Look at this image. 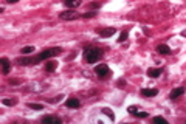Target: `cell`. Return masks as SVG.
<instances>
[{
	"label": "cell",
	"instance_id": "cell-12",
	"mask_svg": "<svg viewBox=\"0 0 186 124\" xmlns=\"http://www.w3.org/2000/svg\"><path fill=\"white\" fill-rule=\"evenodd\" d=\"M81 3H82V0H65V6L71 8V10H74V8H78Z\"/></svg>",
	"mask_w": 186,
	"mask_h": 124
},
{
	"label": "cell",
	"instance_id": "cell-21",
	"mask_svg": "<svg viewBox=\"0 0 186 124\" xmlns=\"http://www.w3.org/2000/svg\"><path fill=\"white\" fill-rule=\"evenodd\" d=\"M127 36H129V34H127V31H123V33L119 34V37H118V42H124V40L127 39Z\"/></svg>",
	"mask_w": 186,
	"mask_h": 124
},
{
	"label": "cell",
	"instance_id": "cell-4",
	"mask_svg": "<svg viewBox=\"0 0 186 124\" xmlns=\"http://www.w3.org/2000/svg\"><path fill=\"white\" fill-rule=\"evenodd\" d=\"M95 73L98 75V78H106L110 73V70H109V67L106 64H99V65L95 67Z\"/></svg>",
	"mask_w": 186,
	"mask_h": 124
},
{
	"label": "cell",
	"instance_id": "cell-23",
	"mask_svg": "<svg viewBox=\"0 0 186 124\" xmlns=\"http://www.w3.org/2000/svg\"><path fill=\"white\" fill-rule=\"evenodd\" d=\"M154 123H161V124H166V123H167V120H166V118H163V117H155V118H154Z\"/></svg>",
	"mask_w": 186,
	"mask_h": 124
},
{
	"label": "cell",
	"instance_id": "cell-8",
	"mask_svg": "<svg viewBox=\"0 0 186 124\" xmlns=\"http://www.w3.org/2000/svg\"><path fill=\"white\" fill-rule=\"evenodd\" d=\"M183 93H184V88H183V87L174 88V90L169 93V98H171V99H177V98H178V96H182Z\"/></svg>",
	"mask_w": 186,
	"mask_h": 124
},
{
	"label": "cell",
	"instance_id": "cell-24",
	"mask_svg": "<svg viewBox=\"0 0 186 124\" xmlns=\"http://www.w3.org/2000/svg\"><path fill=\"white\" fill-rule=\"evenodd\" d=\"M95 16H96V13H95V11H90V13L82 14V17H84V19H90V17H95Z\"/></svg>",
	"mask_w": 186,
	"mask_h": 124
},
{
	"label": "cell",
	"instance_id": "cell-16",
	"mask_svg": "<svg viewBox=\"0 0 186 124\" xmlns=\"http://www.w3.org/2000/svg\"><path fill=\"white\" fill-rule=\"evenodd\" d=\"M34 50H36L34 47H31V45H28V47H23V48L20 50V53H22V55H31V53H33Z\"/></svg>",
	"mask_w": 186,
	"mask_h": 124
},
{
	"label": "cell",
	"instance_id": "cell-22",
	"mask_svg": "<svg viewBox=\"0 0 186 124\" xmlns=\"http://www.w3.org/2000/svg\"><path fill=\"white\" fill-rule=\"evenodd\" d=\"M116 85H118L119 88H124V87H126V79H124V78L118 79V81H116Z\"/></svg>",
	"mask_w": 186,
	"mask_h": 124
},
{
	"label": "cell",
	"instance_id": "cell-27",
	"mask_svg": "<svg viewBox=\"0 0 186 124\" xmlns=\"http://www.w3.org/2000/svg\"><path fill=\"white\" fill-rule=\"evenodd\" d=\"M19 0H6V3H17Z\"/></svg>",
	"mask_w": 186,
	"mask_h": 124
},
{
	"label": "cell",
	"instance_id": "cell-7",
	"mask_svg": "<svg viewBox=\"0 0 186 124\" xmlns=\"http://www.w3.org/2000/svg\"><path fill=\"white\" fill-rule=\"evenodd\" d=\"M42 123H53V124H61L62 120L58 118V117H53V115H45L42 117Z\"/></svg>",
	"mask_w": 186,
	"mask_h": 124
},
{
	"label": "cell",
	"instance_id": "cell-25",
	"mask_svg": "<svg viewBox=\"0 0 186 124\" xmlns=\"http://www.w3.org/2000/svg\"><path fill=\"white\" fill-rule=\"evenodd\" d=\"M62 98H64V96H62V95H59V96H56V98L50 99V102H51V104H56V102H59V101H61Z\"/></svg>",
	"mask_w": 186,
	"mask_h": 124
},
{
	"label": "cell",
	"instance_id": "cell-14",
	"mask_svg": "<svg viewBox=\"0 0 186 124\" xmlns=\"http://www.w3.org/2000/svg\"><path fill=\"white\" fill-rule=\"evenodd\" d=\"M157 51L160 53V55H171V48L167 45H158L157 47Z\"/></svg>",
	"mask_w": 186,
	"mask_h": 124
},
{
	"label": "cell",
	"instance_id": "cell-13",
	"mask_svg": "<svg viewBox=\"0 0 186 124\" xmlns=\"http://www.w3.org/2000/svg\"><path fill=\"white\" fill-rule=\"evenodd\" d=\"M56 67H58V64H56L54 61H50L48 59V62H46V65H45V70H46V72H50V73H53L54 70H56Z\"/></svg>",
	"mask_w": 186,
	"mask_h": 124
},
{
	"label": "cell",
	"instance_id": "cell-10",
	"mask_svg": "<svg viewBox=\"0 0 186 124\" xmlns=\"http://www.w3.org/2000/svg\"><path fill=\"white\" fill-rule=\"evenodd\" d=\"M0 64H2V67H3V75H8L9 73V61H8V58H2L0 59Z\"/></svg>",
	"mask_w": 186,
	"mask_h": 124
},
{
	"label": "cell",
	"instance_id": "cell-5",
	"mask_svg": "<svg viewBox=\"0 0 186 124\" xmlns=\"http://www.w3.org/2000/svg\"><path fill=\"white\" fill-rule=\"evenodd\" d=\"M115 28H96V33L99 34L101 37H110L115 34Z\"/></svg>",
	"mask_w": 186,
	"mask_h": 124
},
{
	"label": "cell",
	"instance_id": "cell-15",
	"mask_svg": "<svg viewBox=\"0 0 186 124\" xmlns=\"http://www.w3.org/2000/svg\"><path fill=\"white\" fill-rule=\"evenodd\" d=\"M2 102H3L5 105H9V107H11V105H16V104H17V99H16V98H5Z\"/></svg>",
	"mask_w": 186,
	"mask_h": 124
},
{
	"label": "cell",
	"instance_id": "cell-17",
	"mask_svg": "<svg viewBox=\"0 0 186 124\" xmlns=\"http://www.w3.org/2000/svg\"><path fill=\"white\" fill-rule=\"evenodd\" d=\"M102 113H104V115H107V117L112 120V121H113L115 120V113L113 112H112L110 109H107V107H104V109H102Z\"/></svg>",
	"mask_w": 186,
	"mask_h": 124
},
{
	"label": "cell",
	"instance_id": "cell-3",
	"mask_svg": "<svg viewBox=\"0 0 186 124\" xmlns=\"http://www.w3.org/2000/svg\"><path fill=\"white\" fill-rule=\"evenodd\" d=\"M79 14L74 11V10H68V11H62L61 14H59V19H62V20H76V19H79Z\"/></svg>",
	"mask_w": 186,
	"mask_h": 124
},
{
	"label": "cell",
	"instance_id": "cell-20",
	"mask_svg": "<svg viewBox=\"0 0 186 124\" xmlns=\"http://www.w3.org/2000/svg\"><path fill=\"white\" fill-rule=\"evenodd\" d=\"M28 107L33 109V110H42L44 105H42V104H28Z\"/></svg>",
	"mask_w": 186,
	"mask_h": 124
},
{
	"label": "cell",
	"instance_id": "cell-26",
	"mask_svg": "<svg viewBox=\"0 0 186 124\" xmlns=\"http://www.w3.org/2000/svg\"><path fill=\"white\" fill-rule=\"evenodd\" d=\"M22 81H20V79H11V81H9V84H11V85H17V84H20Z\"/></svg>",
	"mask_w": 186,
	"mask_h": 124
},
{
	"label": "cell",
	"instance_id": "cell-6",
	"mask_svg": "<svg viewBox=\"0 0 186 124\" xmlns=\"http://www.w3.org/2000/svg\"><path fill=\"white\" fill-rule=\"evenodd\" d=\"M65 105H67L68 109H78L81 105V101L78 98H74V96H70V98L67 99V102H65Z\"/></svg>",
	"mask_w": 186,
	"mask_h": 124
},
{
	"label": "cell",
	"instance_id": "cell-9",
	"mask_svg": "<svg viewBox=\"0 0 186 124\" xmlns=\"http://www.w3.org/2000/svg\"><path fill=\"white\" fill-rule=\"evenodd\" d=\"M163 68H147V76L149 78H158L161 75Z\"/></svg>",
	"mask_w": 186,
	"mask_h": 124
},
{
	"label": "cell",
	"instance_id": "cell-1",
	"mask_svg": "<svg viewBox=\"0 0 186 124\" xmlns=\"http://www.w3.org/2000/svg\"><path fill=\"white\" fill-rule=\"evenodd\" d=\"M61 53H62L61 47H51V48H45L42 53H39L34 58H19V59H16V62L19 65H33V64H39L42 61H48L54 56H59Z\"/></svg>",
	"mask_w": 186,
	"mask_h": 124
},
{
	"label": "cell",
	"instance_id": "cell-2",
	"mask_svg": "<svg viewBox=\"0 0 186 124\" xmlns=\"http://www.w3.org/2000/svg\"><path fill=\"white\" fill-rule=\"evenodd\" d=\"M102 55H104V51L98 47H86L84 48V53H82V56H84L87 64H95V62H98L102 58Z\"/></svg>",
	"mask_w": 186,
	"mask_h": 124
},
{
	"label": "cell",
	"instance_id": "cell-11",
	"mask_svg": "<svg viewBox=\"0 0 186 124\" xmlns=\"http://www.w3.org/2000/svg\"><path fill=\"white\" fill-rule=\"evenodd\" d=\"M141 95L143 96H147V98H149V96H157L158 95V90H155V88H143Z\"/></svg>",
	"mask_w": 186,
	"mask_h": 124
},
{
	"label": "cell",
	"instance_id": "cell-18",
	"mask_svg": "<svg viewBox=\"0 0 186 124\" xmlns=\"http://www.w3.org/2000/svg\"><path fill=\"white\" fill-rule=\"evenodd\" d=\"M104 3H106V0H101V2H92V3H88V6L90 8H101Z\"/></svg>",
	"mask_w": 186,
	"mask_h": 124
},
{
	"label": "cell",
	"instance_id": "cell-19",
	"mask_svg": "<svg viewBox=\"0 0 186 124\" xmlns=\"http://www.w3.org/2000/svg\"><path fill=\"white\" fill-rule=\"evenodd\" d=\"M132 115H134V117H138V118H146V117H149V113H147V112H140V110L134 112Z\"/></svg>",
	"mask_w": 186,
	"mask_h": 124
}]
</instances>
